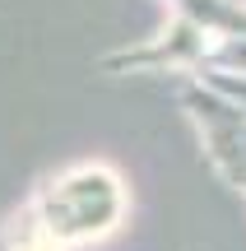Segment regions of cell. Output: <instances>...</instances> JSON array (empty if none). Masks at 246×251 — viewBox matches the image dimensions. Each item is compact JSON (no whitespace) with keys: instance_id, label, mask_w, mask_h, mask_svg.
<instances>
[{"instance_id":"obj_1","label":"cell","mask_w":246,"mask_h":251,"mask_svg":"<svg viewBox=\"0 0 246 251\" xmlns=\"http://www.w3.org/2000/svg\"><path fill=\"white\" fill-rule=\"evenodd\" d=\"M126 214L121 177L102 163H84L61 177H51L33 196L23 214H14L5 233L9 251H70L79 242L112 233Z\"/></svg>"}]
</instances>
